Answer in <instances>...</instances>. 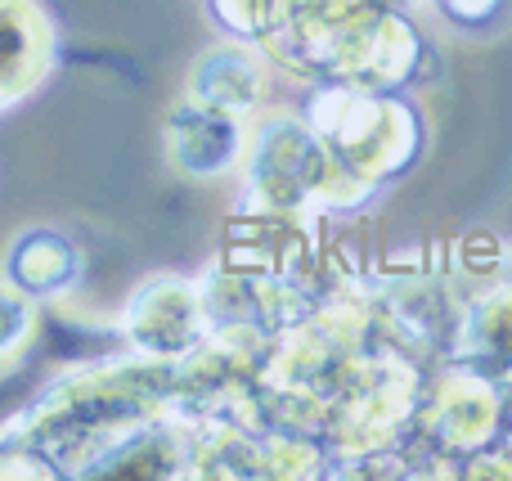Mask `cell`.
<instances>
[{"label":"cell","mask_w":512,"mask_h":481,"mask_svg":"<svg viewBox=\"0 0 512 481\" xmlns=\"http://www.w3.org/2000/svg\"><path fill=\"white\" fill-rule=\"evenodd\" d=\"M445 5H450V14L463 18V23H481V18L495 14L499 0H445Z\"/></svg>","instance_id":"9c48e42d"},{"label":"cell","mask_w":512,"mask_h":481,"mask_svg":"<svg viewBox=\"0 0 512 481\" xmlns=\"http://www.w3.org/2000/svg\"><path fill=\"white\" fill-rule=\"evenodd\" d=\"M45 68V32L27 0H0V99L23 95Z\"/></svg>","instance_id":"52a82bcc"},{"label":"cell","mask_w":512,"mask_h":481,"mask_svg":"<svg viewBox=\"0 0 512 481\" xmlns=\"http://www.w3.org/2000/svg\"><path fill=\"white\" fill-rule=\"evenodd\" d=\"M450 360L512 383V284L486 288L463 302Z\"/></svg>","instance_id":"277c9868"},{"label":"cell","mask_w":512,"mask_h":481,"mask_svg":"<svg viewBox=\"0 0 512 481\" xmlns=\"http://www.w3.org/2000/svg\"><path fill=\"white\" fill-rule=\"evenodd\" d=\"M23 324H27L23 302H18L14 293H0V347H9V342L23 333Z\"/></svg>","instance_id":"ba28073f"},{"label":"cell","mask_w":512,"mask_h":481,"mask_svg":"<svg viewBox=\"0 0 512 481\" xmlns=\"http://www.w3.org/2000/svg\"><path fill=\"white\" fill-rule=\"evenodd\" d=\"M265 95V72L256 63V54H248L243 45H221V50L203 54L189 81V99L221 113L248 117Z\"/></svg>","instance_id":"8992f818"},{"label":"cell","mask_w":512,"mask_h":481,"mask_svg":"<svg viewBox=\"0 0 512 481\" xmlns=\"http://www.w3.org/2000/svg\"><path fill=\"white\" fill-rule=\"evenodd\" d=\"M248 185L261 216L301 221L306 212L324 207L328 153L315 126L301 117H270L248 149Z\"/></svg>","instance_id":"7a4b0ae2"},{"label":"cell","mask_w":512,"mask_h":481,"mask_svg":"<svg viewBox=\"0 0 512 481\" xmlns=\"http://www.w3.org/2000/svg\"><path fill=\"white\" fill-rule=\"evenodd\" d=\"M387 5H391V9H400V14H405V9H414L418 0H387Z\"/></svg>","instance_id":"30bf717a"},{"label":"cell","mask_w":512,"mask_h":481,"mask_svg":"<svg viewBox=\"0 0 512 481\" xmlns=\"http://www.w3.org/2000/svg\"><path fill=\"white\" fill-rule=\"evenodd\" d=\"M310 126L328 153L324 207H355L400 176L418 153V117L391 90L324 86L310 104Z\"/></svg>","instance_id":"6da1fadb"},{"label":"cell","mask_w":512,"mask_h":481,"mask_svg":"<svg viewBox=\"0 0 512 481\" xmlns=\"http://www.w3.org/2000/svg\"><path fill=\"white\" fill-rule=\"evenodd\" d=\"M212 333L207 320L203 293L180 279H158L140 293V302L131 306V338L149 351L153 360H185Z\"/></svg>","instance_id":"3957f363"},{"label":"cell","mask_w":512,"mask_h":481,"mask_svg":"<svg viewBox=\"0 0 512 481\" xmlns=\"http://www.w3.org/2000/svg\"><path fill=\"white\" fill-rule=\"evenodd\" d=\"M171 153L194 176H221L243 158V117L207 104L180 108L171 122Z\"/></svg>","instance_id":"5b68a950"}]
</instances>
